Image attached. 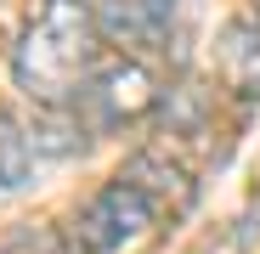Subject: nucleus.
I'll list each match as a JSON object with an SVG mask.
<instances>
[{
	"instance_id": "1",
	"label": "nucleus",
	"mask_w": 260,
	"mask_h": 254,
	"mask_svg": "<svg viewBox=\"0 0 260 254\" xmlns=\"http://www.w3.org/2000/svg\"><path fill=\"white\" fill-rule=\"evenodd\" d=\"M96 68H102L96 6H85V0H40L17 34V46H12L17 91L34 107H74Z\"/></svg>"
},
{
	"instance_id": "2",
	"label": "nucleus",
	"mask_w": 260,
	"mask_h": 254,
	"mask_svg": "<svg viewBox=\"0 0 260 254\" xmlns=\"http://www.w3.org/2000/svg\"><path fill=\"white\" fill-rule=\"evenodd\" d=\"M74 107H85L91 130H124V124H136L158 107V85L136 57H102V68L91 74V85L79 91Z\"/></svg>"
},
{
	"instance_id": "3",
	"label": "nucleus",
	"mask_w": 260,
	"mask_h": 254,
	"mask_svg": "<svg viewBox=\"0 0 260 254\" xmlns=\"http://www.w3.org/2000/svg\"><path fill=\"white\" fill-rule=\"evenodd\" d=\"M153 215H158L153 198H147L136 181L113 175L91 203L79 209V221H74V243H79L85 254H113V248H124L136 232H147Z\"/></svg>"
},
{
	"instance_id": "4",
	"label": "nucleus",
	"mask_w": 260,
	"mask_h": 254,
	"mask_svg": "<svg viewBox=\"0 0 260 254\" xmlns=\"http://www.w3.org/2000/svg\"><path fill=\"white\" fill-rule=\"evenodd\" d=\"M96 28L119 51H158L176 28V0H96Z\"/></svg>"
},
{
	"instance_id": "5",
	"label": "nucleus",
	"mask_w": 260,
	"mask_h": 254,
	"mask_svg": "<svg viewBox=\"0 0 260 254\" xmlns=\"http://www.w3.org/2000/svg\"><path fill=\"white\" fill-rule=\"evenodd\" d=\"M215 74L238 102L260 96V17H232L215 40Z\"/></svg>"
},
{
	"instance_id": "6",
	"label": "nucleus",
	"mask_w": 260,
	"mask_h": 254,
	"mask_svg": "<svg viewBox=\"0 0 260 254\" xmlns=\"http://www.w3.org/2000/svg\"><path fill=\"white\" fill-rule=\"evenodd\" d=\"M119 175L136 181V187L153 198V209H187V203H192V181H187V169L170 164V158H158V153H136V158L119 169Z\"/></svg>"
},
{
	"instance_id": "7",
	"label": "nucleus",
	"mask_w": 260,
	"mask_h": 254,
	"mask_svg": "<svg viewBox=\"0 0 260 254\" xmlns=\"http://www.w3.org/2000/svg\"><path fill=\"white\" fill-rule=\"evenodd\" d=\"M28 141H34V153H51V158L79 153V147H85V119H79V107H40L34 124H28Z\"/></svg>"
},
{
	"instance_id": "8",
	"label": "nucleus",
	"mask_w": 260,
	"mask_h": 254,
	"mask_svg": "<svg viewBox=\"0 0 260 254\" xmlns=\"http://www.w3.org/2000/svg\"><path fill=\"white\" fill-rule=\"evenodd\" d=\"M28 175H34V141L12 113H0V187H28Z\"/></svg>"
}]
</instances>
